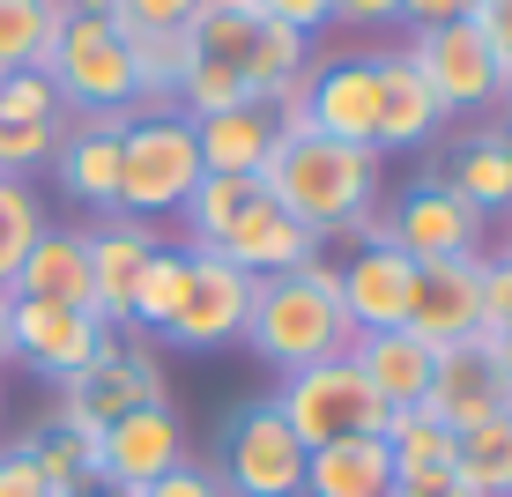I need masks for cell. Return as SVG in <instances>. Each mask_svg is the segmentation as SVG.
I'll list each match as a JSON object with an SVG mask.
<instances>
[{
  "instance_id": "6da1fadb",
  "label": "cell",
  "mask_w": 512,
  "mask_h": 497,
  "mask_svg": "<svg viewBox=\"0 0 512 497\" xmlns=\"http://www.w3.org/2000/svg\"><path fill=\"white\" fill-rule=\"evenodd\" d=\"M245 342H253V357H260V364H275L282 379H290V371H305V364H334V357H349L357 327H349V312H342V282H334L327 260L253 282Z\"/></svg>"
},
{
  "instance_id": "7a4b0ae2",
  "label": "cell",
  "mask_w": 512,
  "mask_h": 497,
  "mask_svg": "<svg viewBox=\"0 0 512 497\" xmlns=\"http://www.w3.org/2000/svg\"><path fill=\"white\" fill-rule=\"evenodd\" d=\"M260 186L320 238L327 230H372L379 149H349V141H327V134H282Z\"/></svg>"
},
{
  "instance_id": "3957f363",
  "label": "cell",
  "mask_w": 512,
  "mask_h": 497,
  "mask_svg": "<svg viewBox=\"0 0 512 497\" xmlns=\"http://www.w3.org/2000/svg\"><path fill=\"white\" fill-rule=\"evenodd\" d=\"M38 75H52L60 104H75L82 119H104V112L134 119V60H127V38L112 30V15L97 0H67L60 38H52Z\"/></svg>"
},
{
  "instance_id": "277c9868",
  "label": "cell",
  "mask_w": 512,
  "mask_h": 497,
  "mask_svg": "<svg viewBox=\"0 0 512 497\" xmlns=\"http://www.w3.org/2000/svg\"><path fill=\"white\" fill-rule=\"evenodd\" d=\"M275 416L297 431V446H334V438H386V408L372 386H364V371L349 364V357H334V364H305V371H290V379L275 386Z\"/></svg>"
},
{
  "instance_id": "5b68a950",
  "label": "cell",
  "mask_w": 512,
  "mask_h": 497,
  "mask_svg": "<svg viewBox=\"0 0 512 497\" xmlns=\"http://www.w3.org/2000/svg\"><path fill=\"white\" fill-rule=\"evenodd\" d=\"M201 149H193V119H134L119 134V216H164L186 208V193L201 186Z\"/></svg>"
},
{
  "instance_id": "8992f818",
  "label": "cell",
  "mask_w": 512,
  "mask_h": 497,
  "mask_svg": "<svg viewBox=\"0 0 512 497\" xmlns=\"http://www.w3.org/2000/svg\"><path fill=\"white\" fill-rule=\"evenodd\" d=\"M171 401V386H164V371H156L149 349H127V342H104L97 349V364H82L75 379H67V401H60V431H75V438H97V431H112L119 416H134V408H164Z\"/></svg>"
},
{
  "instance_id": "52a82bcc",
  "label": "cell",
  "mask_w": 512,
  "mask_h": 497,
  "mask_svg": "<svg viewBox=\"0 0 512 497\" xmlns=\"http://www.w3.org/2000/svg\"><path fill=\"white\" fill-rule=\"evenodd\" d=\"M216 475H223L231 497H305V446H297V431L275 416V401L231 408Z\"/></svg>"
},
{
  "instance_id": "ba28073f",
  "label": "cell",
  "mask_w": 512,
  "mask_h": 497,
  "mask_svg": "<svg viewBox=\"0 0 512 497\" xmlns=\"http://www.w3.org/2000/svg\"><path fill=\"white\" fill-rule=\"evenodd\" d=\"M245 312H253V275L231 268L223 253L186 245V297H179V319L164 327V342L171 349H231V342H245Z\"/></svg>"
},
{
  "instance_id": "9c48e42d",
  "label": "cell",
  "mask_w": 512,
  "mask_h": 497,
  "mask_svg": "<svg viewBox=\"0 0 512 497\" xmlns=\"http://www.w3.org/2000/svg\"><path fill=\"white\" fill-rule=\"evenodd\" d=\"M409 60L423 67V82H431V97L446 104V112H475V104H498L505 97V60L490 52V38L468 23H431L416 30Z\"/></svg>"
},
{
  "instance_id": "30bf717a",
  "label": "cell",
  "mask_w": 512,
  "mask_h": 497,
  "mask_svg": "<svg viewBox=\"0 0 512 497\" xmlns=\"http://www.w3.org/2000/svg\"><path fill=\"white\" fill-rule=\"evenodd\" d=\"M401 327L431 349H461L483 334V253L468 260H423L409 282V319Z\"/></svg>"
},
{
  "instance_id": "8fae6325",
  "label": "cell",
  "mask_w": 512,
  "mask_h": 497,
  "mask_svg": "<svg viewBox=\"0 0 512 497\" xmlns=\"http://www.w3.org/2000/svg\"><path fill=\"white\" fill-rule=\"evenodd\" d=\"M201 253H223L231 268H245L253 282H268V275H290V268H312L320 260V230H305L290 216V208L275 201L268 186L253 193V201L238 208V223L223 230L216 245H201Z\"/></svg>"
},
{
  "instance_id": "7c38bea8",
  "label": "cell",
  "mask_w": 512,
  "mask_h": 497,
  "mask_svg": "<svg viewBox=\"0 0 512 497\" xmlns=\"http://www.w3.org/2000/svg\"><path fill=\"white\" fill-rule=\"evenodd\" d=\"M8 334H15V357L45 379H75L82 364H97V349L112 342L97 312H75V305H38V297H15L8 305Z\"/></svg>"
},
{
  "instance_id": "4fadbf2b",
  "label": "cell",
  "mask_w": 512,
  "mask_h": 497,
  "mask_svg": "<svg viewBox=\"0 0 512 497\" xmlns=\"http://www.w3.org/2000/svg\"><path fill=\"white\" fill-rule=\"evenodd\" d=\"M379 238L401 245L416 268H423V260H468V253H483V245H475V238H483V216H475L446 179H423V186L401 193L394 223H386Z\"/></svg>"
},
{
  "instance_id": "5bb4252c",
  "label": "cell",
  "mask_w": 512,
  "mask_h": 497,
  "mask_svg": "<svg viewBox=\"0 0 512 497\" xmlns=\"http://www.w3.org/2000/svg\"><path fill=\"white\" fill-rule=\"evenodd\" d=\"M305 119H312V134H327V141L372 149V134H379V52L305 67Z\"/></svg>"
},
{
  "instance_id": "9a60e30c",
  "label": "cell",
  "mask_w": 512,
  "mask_h": 497,
  "mask_svg": "<svg viewBox=\"0 0 512 497\" xmlns=\"http://www.w3.org/2000/svg\"><path fill=\"white\" fill-rule=\"evenodd\" d=\"M423 408H431L446 431H483V423L512 416V379L498 364L483 357V342H461V349H438L431 364V394H423Z\"/></svg>"
},
{
  "instance_id": "2e32d148",
  "label": "cell",
  "mask_w": 512,
  "mask_h": 497,
  "mask_svg": "<svg viewBox=\"0 0 512 497\" xmlns=\"http://www.w3.org/2000/svg\"><path fill=\"white\" fill-rule=\"evenodd\" d=\"M186 460V431L179 416L164 408H134L119 416L112 431H97V483H119V490H149L156 475H171Z\"/></svg>"
},
{
  "instance_id": "e0dca14e",
  "label": "cell",
  "mask_w": 512,
  "mask_h": 497,
  "mask_svg": "<svg viewBox=\"0 0 512 497\" xmlns=\"http://www.w3.org/2000/svg\"><path fill=\"white\" fill-rule=\"evenodd\" d=\"M82 238H90V312L104 319V327H127L134 282H141V268H149V253L164 238H156L141 216H112V223L82 230Z\"/></svg>"
},
{
  "instance_id": "ac0fdd59",
  "label": "cell",
  "mask_w": 512,
  "mask_h": 497,
  "mask_svg": "<svg viewBox=\"0 0 512 497\" xmlns=\"http://www.w3.org/2000/svg\"><path fill=\"white\" fill-rule=\"evenodd\" d=\"M334 282H342V312L357 334H386L409 319V282H416V260L401 253V245L372 238L349 268H334Z\"/></svg>"
},
{
  "instance_id": "d6986e66",
  "label": "cell",
  "mask_w": 512,
  "mask_h": 497,
  "mask_svg": "<svg viewBox=\"0 0 512 497\" xmlns=\"http://www.w3.org/2000/svg\"><path fill=\"white\" fill-rule=\"evenodd\" d=\"M438 127H446V104L431 97L423 67L409 52H379V134H372V149H423Z\"/></svg>"
},
{
  "instance_id": "ffe728a7",
  "label": "cell",
  "mask_w": 512,
  "mask_h": 497,
  "mask_svg": "<svg viewBox=\"0 0 512 497\" xmlns=\"http://www.w3.org/2000/svg\"><path fill=\"white\" fill-rule=\"evenodd\" d=\"M349 364L364 371V386H372L386 408H423L438 349L416 342L409 327H386V334H357V342H349Z\"/></svg>"
},
{
  "instance_id": "44dd1931",
  "label": "cell",
  "mask_w": 512,
  "mask_h": 497,
  "mask_svg": "<svg viewBox=\"0 0 512 497\" xmlns=\"http://www.w3.org/2000/svg\"><path fill=\"white\" fill-rule=\"evenodd\" d=\"M275 112L268 104H238V112H216V119H193V149H201V171L216 179H260L275 156Z\"/></svg>"
},
{
  "instance_id": "7402d4cb",
  "label": "cell",
  "mask_w": 512,
  "mask_h": 497,
  "mask_svg": "<svg viewBox=\"0 0 512 497\" xmlns=\"http://www.w3.org/2000/svg\"><path fill=\"white\" fill-rule=\"evenodd\" d=\"M386 490H394V453L372 431L305 453V497H386Z\"/></svg>"
},
{
  "instance_id": "603a6c76",
  "label": "cell",
  "mask_w": 512,
  "mask_h": 497,
  "mask_svg": "<svg viewBox=\"0 0 512 497\" xmlns=\"http://www.w3.org/2000/svg\"><path fill=\"white\" fill-rule=\"evenodd\" d=\"M8 297L90 312V238H82V230H45V238L30 245V260H23V275H15Z\"/></svg>"
},
{
  "instance_id": "cb8c5ba5",
  "label": "cell",
  "mask_w": 512,
  "mask_h": 497,
  "mask_svg": "<svg viewBox=\"0 0 512 497\" xmlns=\"http://www.w3.org/2000/svg\"><path fill=\"white\" fill-rule=\"evenodd\" d=\"M52 171H60V186L75 193V201L119 216V134L112 127H75L60 141V156H52Z\"/></svg>"
},
{
  "instance_id": "d4e9b609",
  "label": "cell",
  "mask_w": 512,
  "mask_h": 497,
  "mask_svg": "<svg viewBox=\"0 0 512 497\" xmlns=\"http://www.w3.org/2000/svg\"><path fill=\"white\" fill-rule=\"evenodd\" d=\"M446 186L461 193L475 216H512V149H505V134H468L461 149H453Z\"/></svg>"
},
{
  "instance_id": "484cf974",
  "label": "cell",
  "mask_w": 512,
  "mask_h": 497,
  "mask_svg": "<svg viewBox=\"0 0 512 497\" xmlns=\"http://www.w3.org/2000/svg\"><path fill=\"white\" fill-rule=\"evenodd\" d=\"M386 453H394V475H438L461 453V431H446L431 408H394L386 416Z\"/></svg>"
},
{
  "instance_id": "4316f807",
  "label": "cell",
  "mask_w": 512,
  "mask_h": 497,
  "mask_svg": "<svg viewBox=\"0 0 512 497\" xmlns=\"http://www.w3.org/2000/svg\"><path fill=\"white\" fill-rule=\"evenodd\" d=\"M67 0H0V75L15 67H45L52 38H60Z\"/></svg>"
},
{
  "instance_id": "83f0119b",
  "label": "cell",
  "mask_w": 512,
  "mask_h": 497,
  "mask_svg": "<svg viewBox=\"0 0 512 497\" xmlns=\"http://www.w3.org/2000/svg\"><path fill=\"white\" fill-rule=\"evenodd\" d=\"M453 475H461L475 497H512V416L468 431L461 453H453Z\"/></svg>"
},
{
  "instance_id": "f1b7e54d",
  "label": "cell",
  "mask_w": 512,
  "mask_h": 497,
  "mask_svg": "<svg viewBox=\"0 0 512 497\" xmlns=\"http://www.w3.org/2000/svg\"><path fill=\"white\" fill-rule=\"evenodd\" d=\"M179 297H186V253H179V245H156L149 268H141V282H134V312H127V327L164 334L171 319H179Z\"/></svg>"
},
{
  "instance_id": "f546056e",
  "label": "cell",
  "mask_w": 512,
  "mask_h": 497,
  "mask_svg": "<svg viewBox=\"0 0 512 497\" xmlns=\"http://www.w3.org/2000/svg\"><path fill=\"white\" fill-rule=\"evenodd\" d=\"M23 453H30V468L67 497L97 483V438H75V431H60V423H45L38 438H23Z\"/></svg>"
},
{
  "instance_id": "4dcf8cb0",
  "label": "cell",
  "mask_w": 512,
  "mask_h": 497,
  "mask_svg": "<svg viewBox=\"0 0 512 497\" xmlns=\"http://www.w3.org/2000/svg\"><path fill=\"white\" fill-rule=\"evenodd\" d=\"M45 208H38V193H30L23 179H0V290H15V275H23V260H30V245L45 238Z\"/></svg>"
},
{
  "instance_id": "1f68e13d",
  "label": "cell",
  "mask_w": 512,
  "mask_h": 497,
  "mask_svg": "<svg viewBox=\"0 0 512 497\" xmlns=\"http://www.w3.org/2000/svg\"><path fill=\"white\" fill-rule=\"evenodd\" d=\"M179 119H216V112H238V104H260L253 90H245V75L231 60H201V52H193V67L179 75Z\"/></svg>"
},
{
  "instance_id": "d6a6232c",
  "label": "cell",
  "mask_w": 512,
  "mask_h": 497,
  "mask_svg": "<svg viewBox=\"0 0 512 497\" xmlns=\"http://www.w3.org/2000/svg\"><path fill=\"white\" fill-rule=\"evenodd\" d=\"M253 193H260V179H216V171H208V179L186 193V230H193V245H216L223 230L238 223V208L253 201Z\"/></svg>"
},
{
  "instance_id": "836d02e7",
  "label": "cell",
  "mask_w": 512,
  "mask_h": 497,
  "mask_svg": "<svg viewBox=\"0 0 512 497\" xmlns=\"http://www.w3.org/2000/svg\"><path fill=\"white\" fill-rule=\"evenodd\" d=\"M0 119H15V127H60V90H52V75H38V67L0 75Z\"/></svg>"
},
{
  "instance_id": "e575fe53",
  "label": "cell",
  "mask_w": 512,
  "mask_h": 497,
  "mask_svg": "<svg viewBox=\"0 0 512 497\" xmlns=\"http://www.w3.org/2000/svg\"><path fill=\"white\" fill-rule=\"evenodd\" d=\"M97 8L112 15L119 38H141V30H193L201 0H97Z\"/></svg>"
},
{
  "instance_id": "d590c367",
  "label": "cell",
  "mask_w": 512,
  "mask_h": 497,
  "mask_svg": "<svg viewBox=\"0 0 512 497\" xmlns=\"http://www.w3.org/2000/svg\"><path fill=\"white\" fill-rule=\"evenodd\" d=\"M52 156H60V127H15V119H0V179H30Z\"/></svg>"
},
{
  "instance_id": "8d00e7d4",
  "label": "cell",
  "mask_w": 512,
  "mask_h": 497,
  "mask_svg": "<svg viewBox=\"0 0 512 497\" xmlns=\"http://www.w3.org/2000/svg\"><path fill=\"white\" fill-rule=\"evenodd\" d=\"M141 497H231V490H223V475L208 468V460H179V468L156 475V483L141 490Z\"/></svg>"
},
{
  "instance_id": "74e56055",
  "label": "cell",
  "mask_w": 512,
  "mask_h": 497,
  "mask_svg": "<svg viewBox=\"0 0 512 497\" xmlns=\"http://www.w3.org/2000/svg\"><path fill=\"white\" fill-rule=\"evenodd\" d=\"M490 327H512V260L505 253H483V334Z\"/></svg>"
},
{
  "instance_id": "f35d334b",
  "label": "cell",
  "mask_w": 512,
  "mask_h": 497,
  "mask_svg": "<svg viewBox=\"0 0 512 497\" xmlns=\"http://www.w3.org/2000/svg\"><path fill=\"white\" fill-rule=\"evenodd\" d=\"M260 8H268V23L297 30V38H312V30L334 23V0H260Z\"/></svg>"
},
{
  "instance_id": "ab89813d",
  "label": "cell",
  "mask_w": 512,
  "mask_h": 497,
  "mask_svg": "<svg viewBox=\"0 0 512 497\" xmlns=\"http://www.w3.org/2000/svg\"><path fill=\"white\" fill-rule=\"evenodd\" d=\"M0 497H67V490H52L45 475L30 468V453L8 446V453H0Z\"/></svg>"
},
{
  "instance_id": "60d3db41",
  "label": "cell",
  "mask_w": 512,
  "mask_h": 497,
  "mask_svg": "<svg viewBox=\"0 0 512 497\" xmlns=\"http://www.w3.org/2000/svg\"><path fill=\"white\" fill-rule=\"evenodd\" d=\"M468 23L483 30L490 52H498V60L512 67V0H475V8H468Z\"/></svg>"
},
{
  "instance_id": "b9f144b4",
  "label": "cell",
  "mask_w": 512,
  "mask_h": 497,
  "mask_svg": "<svg viewBox=\"0 0 512 497\" xmlns=\"http://www.w3.org/2000/svg\"><path fill=\"white\" fill-rule=\"evenodd\" d=\"M386 497H475L453 468H438V475H394V490Z\"/></svg>"
},
{
  "instance_id": "7bdbcfd3",
  "label": "cell",
  "mask_w": 512,
  "mask_h": 497,
  "mask_svg": "<svg viewBox=\"0 0 512 497\" xmlns=\"http://www.w3.org/2000/svg\"><path fill=\"white\" fill-rule=\"evenodd\" d=\"M401 15H409L416 30H431V23H461V15L475 8V0H394Z\"/></svg>"
},
{
  "instance_id": "ee69618b",
  "label": "cell",
  "mask_w": 512,
  "mask_h": 497,
  "mask_svg": "<svg viewBox=\"0 0 512 497\" xmlns=\"http://www.w3.org/2000/svg\"><path fill=\"white\" fill-rule=\"evenodd\" d=\"M394 0H334V23H394Z\"/></svg>"
},
{
  "instance_id": "f6af8a7d",
  "label": "cell",
  "mask_w": 512,
  "mask_h": 497,
  "mask_svg": "<svg viewBox=\"0 0 512 497\" xmlns=\"http://www.w3.org/2000/svg\"><path fill=\"white\" fill-rule=\"evenodd\" d=\"M475 342H483V357L512 379V327H490V334H475Z\"/></svg>"
},
{
  "instance_id": "bcb514c9",
  "label": "cell",
  "mask_w": 512,
  "mask_h": 497,
  "mask_svg": "<svg viewBox=\"0 0 512 497\" xmlns=\"http://www.w3.org/2000/svg\"><path fill=\"white\" fill-rule=\"evenodd\" d=\"M8 305H15V297H8V290H0V364H8V357H15V334H8Z\"/></svg>"
},
{
  "instance_id": "7dc6e473",
  "label": "cell",
  "mask_w": 512,
  "mask_h": 497,
  "mask_svg": "<svg viewBox=\"0 0 512 497\" xmlns=\"http://www.w3.org/2000/svg\"><path fill=\"white\" fill-rule=\"evenodd\" d=\"M75 497H141V490H119V483H90V490H75Z\"/></svg>"
},
{
  "instance_id": "c3c4849f",
  "label": "cell",
  "mask_w": 512,
  "mask_h": 497,
  "mask_svg": "<svg viewBox=\"0 0 512 497\" xmlns=\"http://www.w3.org/2000/svg\"><path fill=\"white\" fill-rule=\"evenodd\" d=\"M505 97H512V67H505Z\"/></svg>"
},
{
  "instance_id": "681fc988",
  "label": "cell",
  "mask_w": 512,
  "mask_h": 497,
  "mask_svg": "<svg viewBox=\"0 0 512 497\" xmlns=\"http://www.w3.org/2000/svg\"><path fill=\"white\" fill-rule=\"evenodd\" d=\"M505 260H512V245H505Z\"/></svg>"
}]
</instances>
